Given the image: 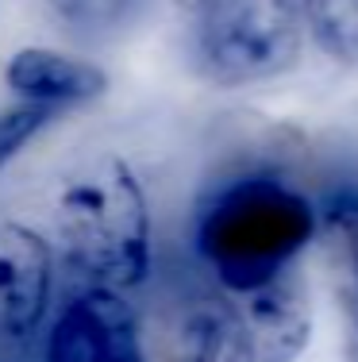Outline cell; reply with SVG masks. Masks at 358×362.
Returning a JSON list of instances; mask_svg holds the SVG:
<instances>
[{"mask_svg":"<svg viewBox=\"0 0 358 362\" xmlns=\"http://www.w3.org/2000/svg\"><path fill=\"white\" fill-rule=\"evenodd\" d=\"M312 235L316 209L309 193L274 170H243L216 181L197 212V251L235 297L293 274Z\"/></svg>","mask_w":358,"mask_h":362,"instance_id":"1","label":"cell"},{"mask_svg":"<svg viewBox=\"0 0 358 362\" xmlns=\"http://www.w3.org/2000/svg\"><path fill=\"white\" fill-rule=\"evenodd\" d=\"M58 243L85 286L131 289L150 274V209L139 177L105 158L62 189L54 209Z\"/></svg>","mask_w":358,"mask_h":362,"instance_id":"2","label":"cell"},{"mask_svg":"<svg viewBox=\"0 0 358 362\" xmlns=\"http://www.w3.org/2000/svg\"><path fill=\"white\" fill-rule=\"evenodd\" d=\"M189 20L197 70L220 89L285 74L304 42V0H204Z\"/></svg>","mask_w":358,"mask_h":362,"instance_id":"3","label":"cell"},{"mask_svg":"<svg viewBox=\"0 0 358 362\" xmlns=\"http://www.w3.org/2000/svg\"><path fill=\"white\" fill-rule=\"evenodd\" d=\"M47 362H147L131 305L116 289L81 286L47 332Z\"/></svg>","mask_w":358,"mask_h":362,"instance_id":"4","label":"cell"},{"mask_svg":"<svg viewBox=\"0 0 358 362\" xmlns=\"http://www.w3.org/2000/svg\"><path fill=\"white\" fill-rule=\"evenodd\" d=\"M54 289V251L39 231L0 220V335L31 339L47 320Z\"/></svg>","mask_w":358,"mask_h":362,"instance_id":"5","label":"cell"},{"mask_svg":"<svg viewBox=\"0 0 358 362\" xmlns=\"http://www.w3.org/2000/svg\"><path fill=\"white\" fill-rule=\"evenodd\" d=\"M4 81L20 100L47 105L54 112L93 105L108 93V74L97 62L78 54H62V50H50V47L16 50L4 70Z\"/></svg>","mask_w":358,"mask_h":362,"instance_id":"6","label":"cell"},{"mask_svg":"<svg viewBox=\"0 0 358 362\" xmlns=\"http://www.w3.org/2000/svg\"><path fill=\"white\" fill-rule=\"evenodd\" d=\"M239 313L251 332L254 362H293L309 343V297H304L301 278L285 274L274 286L239 297Z\"/></svg>","mask_w":358,"mask_h":362,"instance_id":"7","label":"cell"},{"mask_svg":"<svg viewBox=\"0 0 358 362\" xmlns=\"http://www.w3.org/2000/svg\"><path fill=\"white\" fill-rule=\"evenodd\" d=\"M185 362H254V343L239 305L201 297L185 313Z\"/></svg>","mask_w":358,"mask_h":362,"instance_id":"8","label":"cell"},{"mask_svg":"<svg viewBox=\"0 0 358 362\" xmlns=\"http://www.w3.org/2000/svg\"><path fill=\"white\" fill-rule=\"evenodd\" d=\"M304 31L328 58L358 66V0H304Z\"/></svg>","mask_w":358,"mask_h":362,"instance_id":"9","label":"cell"},{"mask_svg":"<svg viewBox=\"0 0 358 362\" xmlns=\"http://www.w3.org/2000/svg\"><path fill=\"white\" fill-rule=\"evenodd\" d=\"M143 0H47V8L85 39H108L135 20Z\"/></svg>","mask_w":358,"mask_h":362,"instance_id":"10","label":"cell"},{"mask_svg":"<svg viewBox=\"0 0 358 362\" xmlns=\"http://www.w3.org/2000/svg\"><path fill=\"white\" fill-rule=\"evenodd\" d=\"M58 119L54 108L31 105V100H16L12 108L0 112V170H8L23 154V146L35 143L42 132Z\"/></svg>","mask_w":358,"mask_h":362,"instance_id":"11","label":"cell"},{"mask_svg":"<svg viewBox=\"0 0 358 362\" xmlns=\"http://www.w3.org/2000/svg\"><path fill=\"white\" fill-rule=\"evenodd\" d=\"M174 4H177V8H181V12H185V16H193V12H197V8L204 4V0H174Z\"/></svg>","mask_w":358,"mask_h":362,"instance_id":"12","label":"cell"}]
</instances>
